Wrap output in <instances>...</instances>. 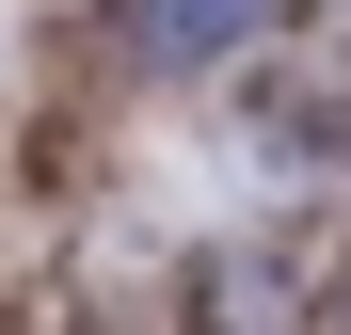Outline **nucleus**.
Instances as JSON below:
<instances>
[{"label": "nucleus", "mask_w": 351, "mask_h": 335, "mask_svg": "<svg viewBox=\"0 0 351 335\" xmlns=\"http://www.w3.org/2000/svg\"><path fill=\"white\" fill-rule=\"evenodd\" d=\"M144 16H160V48H223V32L256 16V0H144Z\"/></svg>", "instance_id": "nucleus-1"}]
</instances>
